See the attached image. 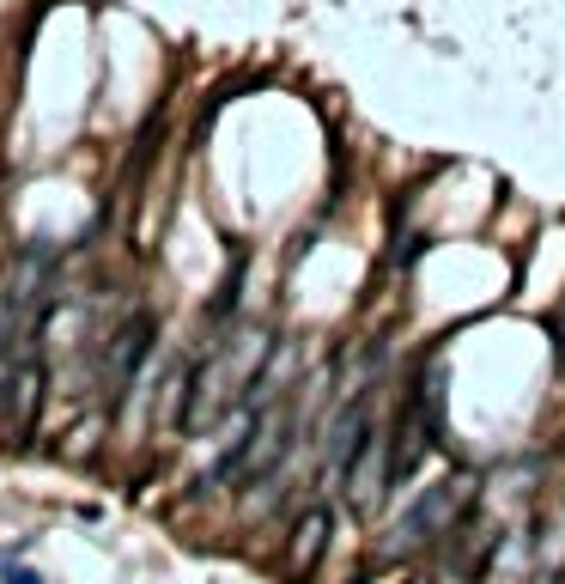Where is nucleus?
I'll use <instances>...</instances> for the list:
<instances>
[{
    "label": "nucleus",
    "mask_w": 565,
    "mask_h": 584,
    "mask_svg": "<svg viewBox=\"0 0 565 584\" xmlns=\"http://www.w3.org/2000/svg\"><path fill=\"white\" fill-rule=\"evenodd\" d=\"M152 335H158V323L140 311V317H128L122 329H116V341H110V359H104V384H110V402H122L128 390H134V378H140V365H146V353H152Z\"/></svg>",
    "instance_id": "obj_2"
},
{
    "label": "nucleus",
    "mask_w": 565,
    "mask_h": 584,
    "mask_svg": "<svg viewBox=\"0 0 565 584\" xmlns=\"http://www.w3.org/2000/svg\"><path fill=\"white\" fill-rule=\"evenodd\" d=\"M389 487H395V475H389V438L371 432V445L347 463V505L353 511H377Z\"/></svg>",
    "instance_id": "obj_4"
},
{
    "label": "nucleus",
    "mask_w": 565,
    "mask_h": 584,
    "mask_svg": "<svg viewBox=\"0 0 565 584\" xmlns=\"http://www.w3.org/2000/svg\"><path fill=\"white\" fill-rule=\"evenodd\" d=\"M292 536H298V542H292V566H298V572H310V566L322 560V548H329V511L310 505L304 518H298V530H292Z\"/></svg>",
    "instance_id": "obj_6"
},
{
    "label": "nucleus",
    "mask_w": 565,
    "mask_h": 584,
    "mask_svg": "<svg viewBox=\"0 0 565 584\" xmlns=\"http://www.w3.org/2000/svg\"><path fill=\"white\" fill-rule=\"evenodd\" d=\"M474 475H444L432 481L408 511H401V524H395V548H426L438 536H450L462 518H468V505H474Z\"/></svg>",
    "instance_id": "obj_1"
},
{
    "label": "nucleus",
    "mask_w": 565,
    "mask_h": 584,
    "mask_svg": "<svg viewBox=\"0 0 565 584\" xmlns=\"http://www.w3.org/2000/svg\"><path fill=\"white\" fill-rule=\"evenodd\" d=\"M371 396L359 390V396H347L341 408H335V420H329V432H322V451H329V469H341L347 475V463L371 445Z\"/></svg>",
    "instance_id": "obj_3"
},
{
    "label": "nucleus",
    "mask_w": 565,
    "mask_h": 584,
    "mask_svg": "<svg viewBox=\"0 0 565 584\" xmlns=\"http://www.w3.org/2000/svg\"><path fill=\"white\" fill-rule=\"evenodd\" d=\"M523 572H529V536H499V554H493L487 578L493 584H523Z\"/></svg>",
    "instance_id": "obj_7"
},
{
    "label": "nucleus",
    "mask_w": 565,
    "mask_h": 584,
    "mask_svg": "<svg viewBox=\"0 0 565 584\" xmlns=\"http://www.w3.org/2000/svg\"><path fill=\"white\" fill-rule=\"evenodd\" d=\"M7 584H43V572H25V566H13V572H7Z\"/></svg>",
    "instance_id": "obj_8"
},
{
    "label": "nucleus",
    "mask_w": 565,
    "mask_h": 584,
    "mask_svg": "<svg viewBox=\"0 0 565 584\" xmlns=\"http://www.w3.org/2000/svg\"><path fill=\"white\" fill-rule=\"evenodd\" d=\"M37 396H43V359H37V353H25V359H19V372H13V384H7V396H0V408H7V420H13V426H31Z\"/></svg>",
    "instance_id": "obj_5"
}]
</instances>
